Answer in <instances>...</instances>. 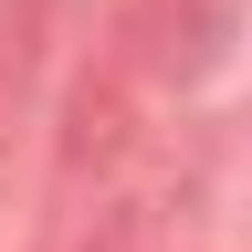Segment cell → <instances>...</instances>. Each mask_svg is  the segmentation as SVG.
Masks as SVG:
<instances>
[{
	"label": "cell",
	"instance_id": "cell-1",
	"mask_svg": "<svg viewBox=\"0 0 252 252\" xmlns=\"http://www.w3.org/2000/svg\"><path fill=\"white\" fill-rule=\"evenodd\" d=\"M116 147H126V105H116V84H84V94H74V137H63V158L84 168V158H116Z\"/></svg>",
	"mask_w": 252,
	"mask_h": 252
},
{
	"label": "cell",
	"instance_id": "cell-2",
	"mask_svg": "<svg viewBox=\"0 0 252 252\" xmlns=\"http://www.w3.org/2000/svg\"><path fill=\"white\" fill-rule=\"evenodd\" d=\"M94 252H126V242H94Z\"/></svg>",
	"mask_w": 252,
	"mask_h": 252
}]
</instances>
